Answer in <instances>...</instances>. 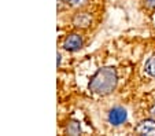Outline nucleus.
<instances>
[{"instance_id": "1", "label": "nucleus", "mask_w": 155, "mask_h": 136, "mask_svg": "<svg viewBox=\"0 0 155 136\" xmlns=\"http://www.w3.org/2000/svg\"><path fill=\"white\" fill-rule=\"evenodd\" d=\"M117 84H118V74L115 68L106 66V68L99 69L91 77L88 88H89V91L94 95L107 96V95H110L117 88Z\"/></svg>"}, {"instance_id": "2", "label": "nucleus", "mask_w": 155, "mask_h": 136, "mask_svg": "<svg viewBox=\"0 0 155 136\" xmlns=\"http://www.w3.org/2000/svg\"><path fill=\"white\" fill-rule=\"evenodd\" d=\"M126 120H128V111H126V109H124L121 106H115L113 109H110V111L107 114V121L113 127H120V125L125 124Z\"/></svg>"}, {"instance_id": "3", "label": "nucleus", "mask_w": 155, "mask_h": 136, "mask_svg": "<svg viewBox=\"0 0 155 136\" xmlns=\"http://www.w3.org/2000/svg\"><path fill=\"white\" fill-rule=\"evenodd\" d=\"M63 48L69 52H76V51L81 50L82 45H84V40H82V36H80L78 33H70L64 37L63 40Z\"/></svg>"}, {"instance_id": "4", "label": "nucleus", "mask_w": 155, "mask_h": 136, "mask_svg": "<svg viewBox=\"0 0 155 136\" xmlns=\"http://www.w3.org/2000/svg\"><path fill=\"white\" fill-rule=\"evenodd\" d=\"M92 24V17L89 12L80 11L73 17V25L77 29H87Z\"/></svg>"}, {"instance_id": "5", "label": "nucleus", "mask_w": 155, "mask_h": 136, "mask_svg": "<svg viewBox=\"0 0 155 136\" xmlns=\"http://www.w3.org/2000/svg\"><path fill=\"white\" fill-rule=\"evenodd\" d=\"M135 132L139 135H155V118L151 117V118L140 121L135 128Z\"/></svg>"}, {"instance_id": "6", "label": "nucleus", "mask_w": 155, "mask_h": 136, "mask_svg": "<svg viewBox=\"0 0 155 136\" xmlns=\"http://www.w3.org/2000/svg\"><path fill=\"white\" fill-rule=\"evenodd\" d=\"M64 132L68 133V135H80L81 133V125H80L78 121H70L68 125H66V128H64Z\"/></svg>"}, {"instance_id": "7", "label": "nucleus", "mask_w": 155, "mask_h": 136, "mask_svg": "<svg viewBox=\"0 0 155 136\" xmlns=\"http://www.w3.org/2000/svg\"><path fill=\"white\" fill-rule=\"evenodd\" d=\"M144 71L147 76L150 77H155V55L150 56L147 59L146 65H144Z\"/></svg>"}, {"instance_id": "8", "label": "nucleus", "mask_w": 155, "mask_h": 136, "mask_svg": "<svg viewBox=\"0 0 155 136\" xmlns=\"http://www.w3.org/2000/svg\"><path fill=\"white\" fill-rule=\"evenodd\" d=\"M88 0H64V3L70 7H74V8H78V7H82L87 4Z\"/></svg>"}, {"instance_id": "9", "label": "nucleus", "mask_w": 155, "mask_h": 136, "mask_svg": "<svg viewBox=\"0 0 155 136\" xmlns=\"http://www.w3.org/2000/svg\"><path fill=\"white\" fill-rule=\"evenodd\" d=\"M146 3H147V7L155 8V0H146Z\"/></svg>"}, {"instance_id": "10", "label": "nucleus", "mask_w": 155, "mask_h": 136, "mask_svg": "<svg viewBox=\"0 0 155 136\" xmlns=\"http://www.w3.org/2000/svg\"><path fill=\"white\" fill-rule=\"evenodd\" d=\"M150 115H151L152 118H155V104H152V106L150 107Z\"/></svg>"}, {"instance_id": "11", "label": "nucleus", "mask_w": 155, "mask_h": 136, "mask_svg": "<svg viewBox=\"0 0 155 136\" xmlns=\"http://www.w3.org/2000/svg\"><path fill=\"white\" fill-rule=\"evenodd\" d=\"M61 58H62V56H61V54H58V61H56V65H61Z\"/></svg>"}]
</instances>
